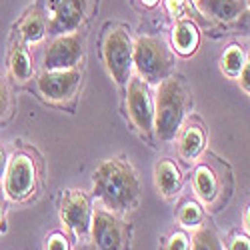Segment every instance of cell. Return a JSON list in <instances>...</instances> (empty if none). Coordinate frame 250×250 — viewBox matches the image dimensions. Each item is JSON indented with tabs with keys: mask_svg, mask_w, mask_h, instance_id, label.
I'll list each match as a JSON object with an SVG mask.
<instances>
[{
	"mask_svg": "<svg viewBox=\"0 0 250 250\" xmlns=\"http://www.w3.org/2000/svg\"><path fill=\"white\" fill-rule=\"evenodd\" d=\"M204 142H206V136H204V130L198 126V124H190V126H186L180 132V138H178L180 156L184 160H194L204 150Z\"/></svg>",
	"mask_w": 250,
	"mask_h": 250,
	"instance_id": "16",
	"label": "cell"
},
{
	"mask_svg": "<svg viewBox=\"0 0 250 250\" xmlns=\"http://www.w3.org/2000/svg\"><path fill=\"white\" fill-rule=\"evenodd\" d=\"M4 222V198L2 194H0V224Z\"/></svg>",
	"mask_w": 250,
	"mask_h": 250,
	"instance_id": "30",
	"label": "cell"
},
{
	"mask_svg": "<svg viewBox=\"0 0 250 250\" xmlns=\"http://www.w3.org/2000/svg\"><path fill=\"white\" fill-rule=\"evenodd\" d=\"M80 84V72L78 68L68 70H44L36 78L38 92L42 94L48 102H66L74 96L76 88Z\"/></svg>",
	"mask_w": 250,
	"mask_h": 250,
	"instance_id": "10",
	"label": "cell"
},
{
	"mask_svg": "<svg viewBox=\"0 0 250 250\" xmlns=\"http://www.w3.org/2000/svg\"><path fill=\"white\" fill-rule=\"evenodd\" d=\"M154 182L164 198H172L182 188V174L170 158H162L154 166Z\"/></svg>",
	"mask_w": 250,
	"mask_h": 250,
	"instance_id": "12",
	"label": "cell"
},
{
	"mask_svg": "<svg viewBox=\"0 0 250 250\" xmlns=\"http://www.w3.org/2000/svg\"><path fill=\"white\" fill-rule=\"evenodd\" d=\"M94 194L114 212H126L138 202L140 184L132 166L120 158L104 160L92 174Z\"/></svg>",
	"mask_w": 250,
	"mask_h": 250,
	"instance_id": "1",
	"label": "cell"
},
{
	"mask_svg": "<svg viewBox=\"0 0 250 250\" xmlns=\"http://www.w3.org/2000/svg\"><path fill=\"white\" fill-rule=\"evenodd\" d=\"M196 6L218 22H232L246 10V0H196Z\"/></svg>",
	"mask_w": 250,
	"mask_h": 250,
	"instance_id": "13",
	"label": "cell"
},
{
	"mask_svg": "<svg viewBox=\"0 0 250 250\" xmlns=\"http://www.w3.org/2000/svg\"><path fill=\"white\" fill-rule=\"evenodd\" d=\"M90 234L96 250H120L124 242V230L120 220L106 210L92 212Z\"/></svg>",
	"mask_w": 250,
	"mask_h": 250,
	"instance_id": "11",
	"label": "cell"
},
{
	"mask_svg": "<svg viewBox=\"0 0 250 250\" xmlns=\"http://www.w3.org/2000/svg\"><path fill=\"white\" fill-rule=\"evenodd\" d=\"M202 216H204V212H202V206L198 204V202H192V200H188V202H184L182 206H180V210H178V220H180V224L182 226H198L200 222H202Z\"/></svg>",
	"mask_w": 250,
	"mask_h": 250,
	"instance_id": "20",
	"label": "cell"
},
{
	"mask_svg": "<svg viewBox=\"0 0 250 250\" xmlns=\"http://www.w3.org/2000/svg\"><path fill=\"white\" fill-rule=\"evenodd\" d=\"M186 114V92L176 78H164L154 104V130L160 140H172L182 128Z\"/></svg>",
	"mask_w": 250,
	"mask_h": 250,
	"instance_id": "2",
	"label": "cell"
},
{
	"mask_svg": "<svg viewBox=\"0 0 250 250\" xmlns=\"http://www.w3.org/2000/svg\"><path fill=\"white\" fill-rule=\"evenodd\" d=\"M228 250H250V236L246 234H236L230 244H228Z\"/></svg>",
	"mask_w": 250,
	"mask_h": 250,
	"instance_id": "26",
	"label": "cell"
},
{
	"mask_svg": "<svg viewBox=\"0 0 250 250\" xmlns=\"http://www.w3.org/2000/svg\"><path fill=\"white\" fill-rule=\"evenodd\" d=\"M156 2H158V0H142V4H144V6H154Z\"/></svg>",
	"mask_w": 250,
	"mask_h": 250,
	"instance_id": "32",
	"label": "cell"
},
{
	"mask_svg": "<svg viewBox=\"0 0 250 250\" xmlns=\"http://www.w3.org/2000/svg\"><path fill=\"white\" fill-rule=\"evenodd\" d=\"M166 250H190V238H188V234L182 232V230L174 232L168 238V242H166Z\"/></svg>",
	"mask_w": 250,
	"mask_h": 250,
	"instance_id": "22",
	"label": "cell"
},
{
	"mask_svg": "<svg viewBox=\"0 0 250 250\" xmlns=\"http://www.w3.org/2000/svg\"><path fill=\"white\" fill-rule=\"evenodd\" d=\"M248 2H250V0H248Z\"/></svg>",
	"mask_w": 250,
	"mask_h": 250,
	"instance_id": "33",
	"label": "cell"
},
{
	"mask_svg": "<svg viewBox=\"0 0 250 250\" xmlns=\"http://www.w3.org/2000/svg\"><path fill=\"white\" fill-rule=\"evenodd\" d=\"M244 226H246V230L250 232V206L246 208V214H244Z\"/></svg>",
	"mask_w": 250,
	"mask_h": 250,
	"instance_id": "31",
	"label": "cell"
},
{
	"mask_svg": "<svg viewBox=\"0 0 250 250\" xmlns=\"http://www.w3.org/2000/svg\"><path fill=\"white\" fill-rule=\"evenodd\" d=\"M218 178L214 174V170L210 168V166H206V164H200L196 166V170H194V190H196V196L206 202V204H210L216 200L218 196Z\"/></svg>",
	"mask_w": 250,
	"mask_h": 250,
	"instance_id": "15",
	"label": "cell"
},
{
	"mask_svg": "<svg viewBox=\"0 0 250 250\" xmlns=\"http://www.w3.org/2000/svg\"><path fill=\"white\" fill-rule=\"evenodd\" d=\"M192 250H222L218 236L210 228H200L192 238Z\"/></svg>",
	"mask_w": 250,
	"mask_h": 250,
	"instance_id": "21",
	"label": "cell"
},
{
	"mask_svg": "<svg viewBox=\"0 0 250 250\" xmlns=\"http://www.w3.org/2000/svg\"><path fill=\"white\" fill-rule=\"evenodd\" d=\"M34 188H36V164L28 154L16 152L6 164L4 192L10 200L20 202L34 194Z\"/></svg>",
	"mask_w": 250,
	"mask_h": 250,
	"instance_id": "5",
	"label": "cell"
},
{
	"mask_svg": "<svg viewBox=\"0 0 250 250\" xmlns=\"http://www.w3.org/2000/svg\"><path fill=\"white\" fill-rule=\"evenodd\" d=\"M132 60L138 74L150 84H156V82L168 78L170 56L162 40L154 36H140L134 42Z\"/></svg>",
	"mask_w": 250,
	"mask_h": 250,
	"instance_id": "3",
	"label": "cell"
},
{
	"mask_svg": "<svg viewBox=\"0 0 250 250\" xmlns=\"http://www.w3.org/2000/svg\"><path fill=\"white\" fill-rule=\"evenodd\" d=\"M46 250H70L68 238L62 232H52L46 238Z\"/></svg>",
	"mask_w": 250,
	"mask_h": 250,
	"instance_id": "23",
	"label": "cell"
},
{
	"mask_svg": "<svg viewBox=\"0 0 250 250\" xmlns=\"http://www.w3.org/2000/svg\"><path fill=\"white\" fill-rule=\"evenodd\" d=\"M88 0H46L48 32L54 36L74 32L86 16Z\"/></svg>",
	"mask_w": 250,
	"mask_h": 250,
	"instance_id": "6",
	"label": "cell"
},
{
	"mask_svg": "<svg viewBox=\"0 0 250 250\" xmlns=\"http://www.w3.org/2000/svg\"><path fill=\"white\" fill-rule=\"evenodd\" d=\"M172 44L180 56H190L200 44V32L190 20H178L172 30Z\"/></svg>",
	"mask_w": 250,
	"mask_h": 250,
	"instance_id": "14",
	"label": "cell"
},
{
	"mask_svg": "<svg viewBox=\"0 0 250 250\" xmlns=\"http://www.w3.org/2000/svg\"><path fill=\"white\" fill-rule=\"evenodd\" d=\"M246 58H248V56H246V52H244L242 46L230 44V46L224 50V54H222V58H220V68H222V72H224L226 76H232V78H234V76L240 74Z\"/></svg>",
	"mask_w": 250,
	"mask_h": 250,
	"instance_id": "19",
	"label": "cell"
},
{
	"mask_svg": "<svg viewBox=\"0 0 250 250\" xmlns=\"http://www.w3.org/2000/svg\"><path fill=\"white\" fill-rule=\"evenodd\" d=\"M240 26L246 28V30H250V6L242 12V22H240Z\"/></svg>",
	"mask_w": 250,
	"mask_h": 250,
	"instance_id": "29",
	"label": "cell"
},
{
	"mask_svg": "<svg viewBox=\"0 0 250 250\" xmlns=\"http://www.w3.org/2000/svg\"><path fill=\"white\" fill-rule=\"evenodd\" d=\"M166 2V8H168V12L170 14H180L182 12V8H184V0H164Z\"/></svg>",
	"mask_w": 250,
	"mask_h": 250,
	"instance_id": "27",
	"label": "cell"
},
{
	"mask_svg": "<svg viewBox=\"0 0 250 250\" xmlns=\"http://www.w3.org/2000/svg\"><path fill=\"white\" fill-rule=\"evenodd\" d=\"M6 164H8L6 152H4V148H2V146H0V180L4 178V172H6Z\"/></svg>",
	"mask_w": 250,
	"mask_h": 250,
	"instance_id": "28",
	"label": "cell"
},
{
	"mask_svg": "<svg viewBox=\"0 0 250 250\" xmlns=\"http://www.w3.org/2000/svg\"><path fill=\"white\" fill-rule=\"evenodd\" d=\"M8 68H10V74L18 82L30 80V76H32V60H30V54L24 48V44L16 42L12 46L10 56H8Z\"/></svg>",
	"mask_w": 250,
	"mask_h": 250,
	"instance_id": "18",
	"label": "cell"
},
{
	"mask_svg": "<svg viewBox=\"0 0 250 250\" xmlns=\"http://www.w3.org/2000/svg\"><path fill=\"white\" fill-rule=\"evenodd\" d=\"M84 50H82V38L74 32L60 34L48 44L44 52V70H68L80 64Z\"/></svg>",
	"mask_w": 250,
	"mask_h": 250,
	"instance_id": "9",
	"label": "cell"
},
{
	"mask_svg": "<svg viewBox=\"0 0 250 250\" xmlns=\"http://www.w3.org/2000/svg\"><path fill=\"white\" fill-rule=\"evenodd\" d=\"M92 206L84 192L66 190L60 200V220L76 236H86L92 224Z\"/></svg>",
	"mask_w": 250,
	"mask_h": 250,
	"instance_id": "7",
	"label": "cell"
},
{
	"mask_svg": "<svg viewBox=\"0 0 250 250\" xmlns=\"http://www.w3.org/2000/svg\"><path fill=\"white\" fill-rule=\"evenodd\" d=\"M126 106L134 126L142 134H150L154 130V102L146 82L142 78H130L126 92Z\"/></svg>",
	"mask_w": 250,
	"mask_h": 250,
	"instance_id": "8",
	"label": "cell"
},
{
	"mask_svg": "<svg viewBox=\"0 0 250 250\" xmlns=\"http://www.w3.org/2000/svg\"><path fill=\"white\" fill-rule=\"evenodd\" d=\"M46 28H48L46 18L42 16V12H38V10H30L22 18L20 26H18L20 36H22V40H24L26 44L40 42V40L44 38V34H46Z\"/></svg>",
	"mask_w": 250,
	"mask_h": 250,
	"instance_id": "17",
	"label": "cell"
},
{
	"mask_svg": "<svg viewBox=\"0 0 250 250\" xmlns=\"http://www.w3.org/2000/svg\"><path fill=\"white\" fill-rule=\"evenodd\" d=\"M238 80H240L242 90H244L246 94H250V58H246L244 66H242V70H240V74H238Z\"/></svg>",
	"mask_w": 250,
	"mask_h": 250,
	"instance_id": "25",
	"label": "cell"
},
{
	"mask_svg": "<svg viewBox=\"0 0 250 250\" xmlns=\"http://www.w3.org/2000/svg\"><path fill=\"white\" fill-rule=\"evenodd\" d=\"M8 104H10V94H8V88L4 84V80L0 78V120L4 118V114L8 110Z\"/></svg>",
	"mask_w": 250,
	"mask_h": 250,
	"instance_id": "24",
	"label": "cell"
},
{
	"mask_svg": "<svg viewBox=\"0 0 250 250\" xmlns=\"http://www.w3.org/2000/svg\"><path fill=\"white\" fill-rule=\"evenodd\" d=\"M132 52L134 44L124 28H112L104 38V62H106L110 76L120 86L126 84L130 78V70L134 66Z\"/></svg>",
	"mask_w": 250,
	"mask_h": 250,
	"instance_id": "4",
	"label": "cell"
}]
</instances>
